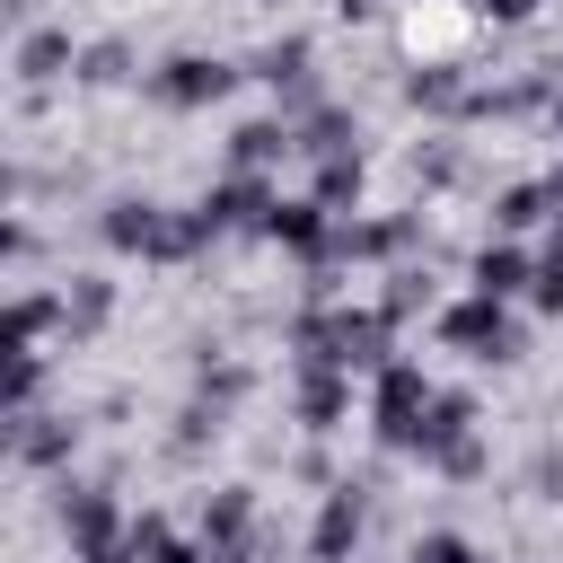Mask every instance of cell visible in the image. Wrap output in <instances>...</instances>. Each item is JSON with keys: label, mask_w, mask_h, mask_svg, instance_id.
I'll return each instance as SVG.
<instances>
[{"label": "cell", "mask_w": 563, "mask_h": 563, "mask_svg": "<svg viewBox=\"0 0 563 563\" xmlns=\"http://www.w3.org/2000/svg\"><path fill=\"white\" fill-rule=\"evenodd\" d=\"M62 62H70V35H26V53H18V70H26V79H53Z\"/></svg>", "instance_id": "obj_6"}, {"label": "cell", "mask_w": 563, "mask_h": 563, "mask_svg": "<svg viewBox=\"0 0 563 563\" xmlns=\"http://www.w3.org/2000/svg\"><path fill=\"white\" fill-rule=\"evenodd\" d=\"M519 282H528V264H519L510 246H484V255H475V290H484V299H510Z\"/></svg>", "instance_id": "obj_4"}, {"label": "cell", "mask_w": 563, "mask_h": 563, "mask_svg": "<svg viewBox=\"0 0 563 563\" xmlns=\"http://www.w3.org/2000/svg\"><path fill=\"white\" fill-rule=\"evenodd\" d=\"M255 211H264V194H255V185H229V194L211 202V220H255Z\"/></svg>", "instance_id": "obj_8"}, {"label": "cell", "mask_w": 563, "mask_h": 563, "mask_svg": "<svg viewBox=\"0 0 563 563\" xmlns=\"http://www.w3.org/2000/svg\"><path fill=\"white\" fill-rule=\"evenodd\" d=\"M273 150H282V132H273V123H255V132H238V158H246V167H255V158H273Z\"/></svg>", "instance_id": "obj_9"}, {"label": "cell", "mask_w": 563, "mask_h": 563, "mask_svg": "<svg viewBox=\"0 0 563 563\" xmlns=\"http://www.w3.org/2000/svg\"><path fill=\"white\" fill-rule=\"evenodd\" d=\"M537 202H545L537 185H519V194H501V229H519V220H537Z\"/></svg>", "instance_id": "obj_10"}, {"label": "cell", "mask_w": 563, "mask_h": 563, "mask_svg": "<svg viewBox=\"0 0 563 563\" xmlns=\"http://www.w3.org/2000/svg\"><path fill=\"white\" fill-rule=\"evenodd\" d=\"M537 299H545V308H563V255H554V264L537 273Z\"/></svg>", "instance_id": "obj_12"}, {"label": "cell", "mask_w": 563, "mask_h": 563, "mask_svg": "<svg viewBox=\"0 0 563 563\" xmlns=\"http://www.w3.org/2000/svg\"><path fill=\"white\" fill-rule=\"evenodd\" d=\"M493 9H501V18H528V9H537V0H493Z\"/></svg>", "instance_id": "obj_14"}, {"label": "cell", "mask_w": 563, "mask_h": 563, "mask_svg": "<svg viewBox=\"0 0 563 563\" xmlns=\"http://www.w3.org/2000/svg\"><path fill=\"white\" fill-rule=\"evenodd\" d=\"M422 405H431V396H422V369H405V361H396V369L378 378V431L413 449V440H422Z\"/></svg>", "instance_id": "obj_1"}, {"label": "cell", "mask_w": 563, "mask_h": 563, "mask_svg": "<svg viewBox=\"0 0 563 563\" xmlns=\"http://www.w3.org/2000/svg\"><path fill=\"white\" fill-rule=\"evenodd\" d=\"M449 343H466V352H510V317H501V299H466V308H449V325H440Z\"/></svg>", "instance_id": "obj_2"}, {"label": "cell", "mask_w": 563, "mask_h": 563, "mask_svg": "<svg viewBox=\"0 0 563 563\" xmlns=\"http://www.w3.org/2000/svg\"><path fill=\"white\" fill-rule=\"evenodd\" d=\"M229 88V70L220 62H167V79H158V97L167 106H202V97H220Z\"/></svg>", "instance_id": "obj_3"}, {"label": "cell", "mask_w": 563, "mask_h": 563, "mask_svg": "<svg viewBox=\"0 0 563 563\" xmlns=\"http://www.w3.org/2000/svg\"><path fill=\"white\" fill-rule=\"evenodd\" d=\"M273 238H290V246H317L325 229H317V202H290V211H273Z\"/></svg>", "instance_id": "obj_7"}, {"label": "cell", "mask_w": 563, "mask_h": 563, "mask_svg": "<svg viewBox=\"0 0 563 563\" xmlns=\"http://www.w3.org/2000/svg\"><path fill=\"white\" fill-rule=\"evenodd\" d=\"M352 537H361V510H352V493H334V501H325V519H317V554L334 563Z\"/></svg>", "instance_id": "obj_5"}, {"label": "cell", "mask_w": 563, "mask_h": 563, "mask_svg": "<svg viewBox=\"0 0 563 563\" xmlns=\"http://www.w3.org/2000/svg\"><path fill=\"white\" fill-rule=\"evenodd\" d=\"M132 554H150V545H141V537H132V545H97L88 563H132Z\"/></svg>", "instance_id": "obj_13"}, {"label": "cell", "mask_w": 563, "mask_h": 563, "mask_svg": "<svg viewBox=\"0 0 563 563\" xmlns=\"http://www.w3.org/2000/svg\"><path fill=\"white\" fill-rule=\"evenodd\" d=\"M413 563H475V554H466L457 537H422V545H413Z\"/></svg>", "instance_id": "obj_11"}]
</instances>
